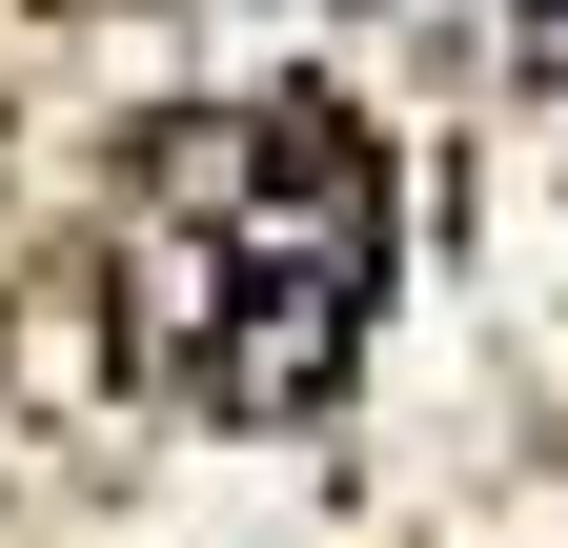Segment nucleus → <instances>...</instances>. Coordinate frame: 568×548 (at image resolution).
<instances>
[{"instance_id": "1", "label": "nucleus", "mask_w": 568, "mask_h": 548, "mask_svg": "<svg viewBox=\"0 0 568 548\" xmlns=\"http://www.w3.org/2000/svg\"><path fill=\"white\" fill-rule=\"evenodd\" d=\"M366 285H386V143L345 102H203V122L142 143V203H122L142 386L224 406V427H284L366 346Z\"/></svg>"}]
</instances>
